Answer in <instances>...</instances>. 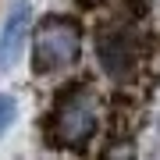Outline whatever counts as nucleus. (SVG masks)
I'll return each instance as SVG.
<instances>
[{"label":"nucleus","instance_id":"20e7f679","mask_svg":"<svg viewBox=\"0 0 160 160\" xmlns=\"http://www.w3.org/2000/svg\"><path fill=\"white\" fill-rule=\"evenodd\" d=\"M29 36H32V7L29 0H18L0 25V75L18 68L25 46H29Z\"/></svg>","mask_w":160,"mask_h":160},{"label":"nucleus","instance_id":"7ed1b4c3","mask_svg":"<svg viewBox=\"0 0 160 160\" xmlns=\"http://www.w3.org/2000/svg\"><path fill=\"white\" fill-rule=\"evenodd\" d=\"M92 53H96L100 71L107 75L118 86H128L132 78L142 68V36H139L135 22H125V18H114V22H103L96 36H92Z\"/></svg>","mask_w":160,"mask_h":160},{"label":"nucleus","instance_id":"f257e3e1","mask_svg":"<svg viewBox=\"0 0 160 160\" xmlns=\"http://www.w3.org/2000/svg\"><path fill=\"white\" fill-rule=\"evenodd\" d=\"M100 121H103V103H100L96 86L86 78L64 82L53 92V103L46 110V139L57 149L78 153L96 139Z\"/></svg>","mask_w":160,"mask_h":160},{"label":"nucleus","instance_id":"f03ea898","mask_svg":"<svg viewBox=\"0 0 160 160\" xmlns=\"http://www.w3.org/2000/svg\"><path fill=\"white\" fill-rule=\"evenodd\" d=\"M29 46H32V57H29L32 71L43 78H61L82 64L86 32L75 14H46L39 25H32Z\"/></svg>","mask_w":160,"mask_h":160},{"label":"nucleus","instance_id":"39448f33","mask_svg":"<svg viewBox=\"0 0 160 160\" xmlns=\"http://www.w3.org/2000/svg\"><path fill=\"white\" fill-rule=\"evenodd\" d=\"M14 121H18V100H14V92H0V139L11 132Z\"/></svg>","mask_w":160,"mask_h":160}]
</instances>
